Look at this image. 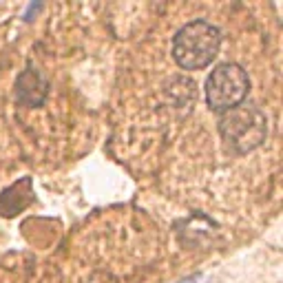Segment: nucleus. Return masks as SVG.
Listing matches in <instances>:
<instances>
[{
	"label": "nucleus",
	"mask_w": 283,
	"mask_h": 283,
	"mask_svg": "<svg viewBox=\"0 0 283 283\" xmlns=\"http://www.w3.org/2000/svg\"><path fill=\"white\" fill-rule=\"evenodd\" d=\"M89 283H118V281H115V276L108 274V272H95L93 276H91Z\"/></svg>",
	"instance_id": "obj_6"
},
{
	"label": "nucleus",
	"mask_w": 283,
	"mask_h": 283,
	"mask_svg": "<svg viewBox=\"0 0 283 283\" xmlns=\"http://www.w3.org/2000/svg\"><path fill=\"white\" fill-rule=\"evenodd\" d=\"M31 186V180L25 177L22 182L14 184L11 188H7L3 195H0V215L5 217H14L16 212H20L22 208H27L29 204L33 201V190H29V193L22 195V190H27Z\"/></svg>",
	"instance_id": "obj_5"
},
{
	"label": "nucleus",
	"mask_w": 283,
	"mask_h": 283,
	"mask_svg": "<svg viewBox=\"0 0 283 283\" xmlns=\"http://www.w3.org/2000/svg\"><path fill=\"white\" fill-rule=\"evenodd\" d=\"M217 129L228 153L246 155L265 142L268 118L257 104H239L219 115Z\"/></svg>",
	"instance_id": "obj_1"
},
{
	"label": "nucleus",
	"mask_w": 283,
	"mask_h": 283,
	"mask_svg": "<svg viewBox=\"0 0 283 283\" xmlns=\"http://www.w3.org/2000/svg\"><path fill=\"white\" fill-rule=\"evenodd\" d=\"M221 47V31L208 20L184 25L173 40V58L186 71H199L212 65Z\"/></svg>",
	"instance_id": "obj_2"
},
{
	"label": "nucleus",
	"mask_w": 283,
	"mask_h": 283,
	"mask_svg": "<svg viewBox=\"0 0 283 283\" xmlns=\"http://www.w3.org/2000/svg\"><path fill=\"white\" fill-rule=\"evenodd\" d=\"M248 91H250V78L237 62L217 65L206 80V102L217 113H226L244 104Z\"/></svg>",
	"instance_id": "obj_3"
},
{
	"label": "nucleus",
	"mask_w": 283,
	"mask_h": 283,
	"mask_svg": "<svg viewBox=\"0 0 283 283\" xmlns=\"http://www.w3.org/2000/svg\"><path fill=\"white\" fill-rule=\"evenodd\" d=\"M49 95V80L38 67L29 65L16 80V102L27 108L42 106Z\"/></svg>",
	"instance_id": "obj_4"
}]
</instances>
